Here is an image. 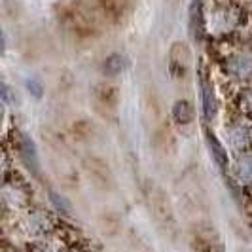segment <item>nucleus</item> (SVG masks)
<instances>
[{
	"label": "nucleus",
	"mask_w": 252,
	"mask_h": 252,
	"mask_svg": "<svg viewBox=\"0 0 252 252\" xmlns=\"http://www.w3.org/2000/svg\"><path fill=\"white\" fill-rule=\"evenodd\" d=\"M146 203H148V211L156 226L159 227V231L169 239H175L178 235V218L169 193L161 186L152 184L146 191Z\"/></svg>",
	"instance_id": "f257e3e1"
},
{
	"label": "nucleus",
	"mask_w": 252,
	"mask_h": 252,
	"mask_svg": "<svg viewBox=\"0 0 252 252\" xmlns=\"http://www.w3.org/2000/svg\"><path fill=\"white\" fill-rule=\"evenodd\" d=\"M84 171L88 175L89 182L101 191H112L116 186L112 167L101 156H88L84 159Z\"/></svg>",
	"instance_id": "f03ea898"
},
{
	"label": "nucleus",
	"mask_w": 252,
	"mask_h": 252,
	"mask_svg": "<svg viewBox=\"0 0 252 252\" xmlns=\"http://www.w3.org/2000/svg\"><path fill=\"white\" fill-rule=\"evenodd\" d=\"M189 243L195 252H224L218 231L207 222H197L189 229Z\"/></svg>",
	"instance_id": "7ed1b4c3"
},
{
	"label": "nucleus",
	"mask_w": 252,
	"mask_h": 252,
	"mask_svg": "<svg viewBox=\"0 0 252 252\" xmlns=\"http://www.w3.org/2000/svg\"><path fill=\"white\" fill-rule=\"evenodd\" d=\"M169 74L173 80H184L189 72L191 66V55H189V48L184 42H175L169 50Z\"/></svg>",
	"instance_id": "20e7f679"
},
{
	"label": "nucleus",
	"mask_w": 252,
	"mask_h": 252,
	"mask_svg": "<svg viewBox=\"0 0 252 252\" xmlns=\"http://www.w3.org/2000/svg\"><path fill=\"white\" fill-rule=\"evenodd\" d=\"M95 99L101 106L108 108V110H114L120 104V89L112 86V84H104L102 82L95 88Z\"/></svg>",
	"instance_id": "39448f33"
},
{
	"label": "nucleus",
	"mask_w": 252,
	"mask_h": 252,
	"mask_svg": "<svg viewBox=\"0 0 252 252\" xmlns=\"http://www.w3.org/2000/svg\"><path fill=\"white\" fill-rule=\"evenodd\" d=\"M173 118L178 126H188L193 122V106L186 99H180L173 104Z\"/></svg>",
	"instance_id": "423d86ee"
},
{
	"label": "nucleus",
	"mask_w": 252,
	"mask_h": 252,
	"mask_svg": "<svg viewBox=\"0 0 252 252\" xmlns=\"http://www.w3.org/2000/svg\"><path fill=\"white\" fill-rule=\"evenodd\" d=\"M127 66V61L124 55H120V53H110L106 59H104V63H102V72L106 76H120L124 70H126Z\"/></svg>",
	"instance_id": "0eeeda50"
},
{
	"label": "nucleus",
	"mask_w": 252,
	"mask_h": 252,
	"mask_svg": "<svg viewBox=\"0 0 252 252\" xmlns=\"http://www.w3.org/2000/svg\"><path fill=\"white\" fill-rule=\"evenodd\" d=\"M205 135H207V140H209V148L213 152V156H215L216 163L220 165V167H226L227 163V154L226 150L222 148V144H220V140L215 137V133H211L209 129L205 131Z\"/></svg>",
	"instance_id": "6e6552de"
},
{
	"label": "nucleus",
	"mask_w": 252,
	"mask_h": 252,
	"mask_svg": "<svg viewBox=\"0 0 252 252\" xmlns=\"http://www.w3.org/2000/svg\"><path fill=\"white\" fill-rule=\"evenodd\" d=\"M201 91H203V104H205V114L211 116L213 114V86H211V80L207 78V74L201 72Z\"/></svg>",
	"instance_id": "1a4fd4ad"
},
{
	"label": "nucleus",
	"mask_w": 252,
	"mask_h": 252,
	"mask_svg": "<svg viewBox=\"0 0 252 252\" xmlns=\"http://www.w3.org/2000/svg\"><path fill=\"white\" fill-rule=\"evenodd\" d=\"M93 133H95V127H93V124L86 122V120H80V122H76L74 126H72V135H74L78 140L91 139Z\"/></svg>",
	"instance_id": "9d476101"
},
{
	"label": "nucleus",
	"mask_w": 252,
	"mask_h": 252,
	"mask_svg": "<svg viewBox=\"0 0 252 252\" xmlns=\"http://www.w3.org/2000/svg\"><path fill=\"white\" fill-rule=\"evenodd\" d=\"M229 70H233L235 74H249L252 72V61L249 57H235V59H231V63H229Z\"/></svg>",
	"instance_id": "9b49d317"
},
{
	"label": "nucleus",
	"mask_w": 252,
	"mask_h": 252,
	"mask_svg": "<svg viewBox=\"0 0 252 252\" xmlns=\"http://www.w3.org/2000/svg\"><path fill=\"white\" fill-rule=\"evenodd\" d=\"M27 88L32 91V95L40 97V93H42V86H40L38 82H34V80H29V82H27Z\"/></svg>",
	"instance_id": "f8f14e48"
},
{
	"label": "nucleus",
	"mask_w": 252,
	"mask_h": 252,
	"mask_svg": "<svg viewBox=\"0 0 252 252\" xmlns=\"http://www.w3.org/2000/svg\"><path fill=\"white\" fill-rule=\"evenodd\" d=\"M101 2L102 4H106V6L112 10V8H118V6H120V2H122V0H101Z\"/></svg>",
	"instance_id": "ddd939ff"
},
{
	"label": "nucleus",
	"mask_w": 252,
	"mask_h": 252,
	"mask_svg": "<svg viewBox=\"0 0 252 252\" xmlns=\"http://www.w3.org/2000/svg\"><path fill=\"white\" fill-rule=\"evenodd\" d=\"M191 2H195V4H203L205 0H191Z\"/></svg>",
	"instance_id": "4468645a"
}]
</instances>
